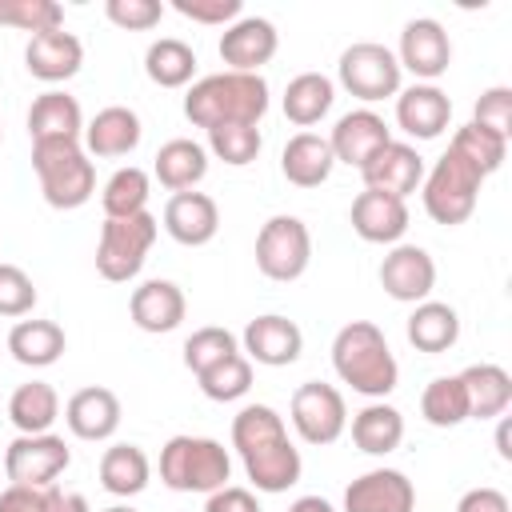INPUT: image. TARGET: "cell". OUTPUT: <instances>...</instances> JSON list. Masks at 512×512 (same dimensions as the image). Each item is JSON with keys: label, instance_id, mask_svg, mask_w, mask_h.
Masks as SVG:
<instances>
[{"label": "cell", "instance_id": "60d3db41", "mask_svg": "<svg viewBox=\"0 0 512 512\" xmlns=\"http://www.w3.org/2000/svg\"><path fill=\"white\" fill-rule=\"evenodd\" d=\"M208 148L216 160L232 164V168H244L260 156L264 148V136L256 124H220V128H208Z\"/></svg>", "mask_w": 512, "mask_h": 512}, {"label": "cell", "instance_id": "2e32d148", "mask_svg": "<svg viewBox=\"0 0 512 512\" xmlns=\"http://www.w3.org/2000/svg\"><path fill=\"white\" fill-rule=\"evenodd\" d=\"M364 188L368 192H384V196H396V200H408L420 180H424V156L412 148V144H400V140H388L364 168Z\"/></svg>", "mask_w": 512, "mask_h": 512}, {"label": "cell", "instance_id": "603a6c76", "mask_svg": "<svg viewBox=\"0 0 512 512\" xmlns=\"http://www.w3.org/2000/svg\"><path fill=\"white\" fill-rule=\"evenodd\" d=\"M140 136H144L140 116L124 104H108L84 124V152L100 160H120L140 148Z\"/></svg>", "mask_w": 512, "mask_h": 512}, {"label": "cell", "instance_id": "f35d334b", "mask_svg": "<svg viewBox=\"0 0 512 512\" xmlns=\"http://www.w3.org/2000/svg\"><path fill=\"white\" fill-rule=\"evenodd\" d=\"M196 384H200V392H204L208 400L232 404V400H240V396L252 388V360H248L244 352H232V356H224L220 364L204 368V372L196 376Z\"/></svg>", "mask_w": 512, "mask_h": 512}, {"label": "cell", "instance_id": "f6af8a7d", "mask_svg": "<svg viewBox=\"0 0 512 512\" xmlns=\"http://www.w3.org/2000/svg\"><path fill=\"white\" fill-rule=\"evenodd\" d=\"M472 124H480V128H488V132L508 140V132H512V88H504V84L484 88L476 108H472Z\"/></svg>", "mask_w": 512, "mask_h": 512}, {"label": "cell", "instance_id": "7bdbcfd3", "mask_svg": "<svg viewBox=\"0 0 512 512\" xmlns=\"http://www.w3.org/2000/svg\"><path fill=\"white\" fill-rule=\"evenodd\" d=\"M0 28L20 32H52L64 28V8L56 0H0Z\"/></svg>", "mask_w": 512, "mask_h": 512}, {"label": "cell", "instance_id": "816d5d0a", "mask_svg": "<svg viewBox=\"0 0 512 512\" xmlns=\"http://www.w3.org/2000/svg\"><path fill=\"white\" fill-rule=\"evenodd\" d=\"M0 512H40V492L36 488H20V484H8L0 492Z\"/></svg>", "mask_w": 512, "mask_h": 512}, {"label": "cell", "instance_id": "7a4b0ae2", "mask_svg": "<svg viewBox=\"0 0 512 512\" xmlns=\"http://www.w3.org/2000/svg\"><path fill=\"white\" fill-rule=\"evenodd\" d=\"M268 112V80L260 72H212L184 92V116L196 128L260 124Z\"/></svg>", "mask_w": 512, "mask_h": 512}, {"label": "cell", "instance_id": "f546056e", "mask_svg": "<svg viewBox=\"0 0 512 512\" xmlns=\"http://www.w3.org/2000/svg\"><path fill=\"white\" fill-rule=\"evenodd\" d=\"M460 384L468 396V420L504 416L512 404V376L500 364H468L460 372Z\"/></svg>", "mask_w": 512, "mask_h": 512}, {"label": "cell", "instance_id": "f1b7e54d", "mask_svg": "<svg viewBox=\"0 0 512 512\" xmlns=\"http://www.w3.org/2000/svg\"><path fill=\"white\" fill-rule=\"evenodd\" d=\"M404 332H408V344H412L416 352L436 356V352H448V348L460 340V316H456V308L444 304V300H420V304L412 308Z\"/></svg>", "mask_w": 512, "mask_h": 512}, {"label": "cell", "instance_id": "11a10c76", "mask_svg": "<svg viewBox=\"0 0 512 512\" xmlns=\"http://www.w3.org/2000/svg\"><path fill=\"white\" fill-rule=\"evenodd\" d=\"M104 512H136L132 504H112V508H104Z\"/></svg>", "mask_w": 512, "mask_h": 512}, {"label": "cell", "instance_id": "30bf717a", "mask_svg": "<svg viewBox=\"0 0 512 512\" xmlns=\"http://www.w3.org/2000/svg\"><path fill=\"white\" fill-rule=\"evenodd\" d=\"M288 416H292V428L304 444H336L348 428V404L340 396V388L324 384V380H304L296 392H292V404H288Z\"/></svg>", "mask_w": 512, "mask_h": 512}, {"label": "cell", "instance_id": "e575fe53", "mask_svg": "<svg viewBox=\"0 0 512 512\" xmlns=\"http://www.w3.org/2000/svg\"><path fill=\"white\" fill-rule=\"evenodd\" d=\"M60 416V396L44 380H28L8 396V420L20 428V436H40L56 424Z\"/></svg>", "mask_w": 512, "mask_h": 512}, {"label": "cell", "instance_id": "e0dca14e", "mask_svg": "<svg viewBox=\"0 0 512 512\" xmlns=\"http://www.w3.org/2000/svg\"><path fill=\"white\" fill-rule=\"evenodd\" d=\"M344 512H416V488L400 468H372L344 488Z\"/></svg>", "mask_w": 512, "mask_h": 512}, {"label": "cell", "instance_id": "6da1fadb", "mask_svg": "<svg viewBox=\"0 0 512 512\" xmlns=\"http://www.w3.org/2000/svg\"><path fill=\"white\" fill-rule=\"evenodd\" d=\"M232 448L240 452V464L256 492H288L304 472L300 448L288 440L284 416L272 404H244L232 416Z\"/></svg>", "mask_w": 512, "mask_h": 512}, {"label": "cell", "instance_id": "bcb514c9", "mask_svg": "<svg viewBox=\"0 0 512 512\" xmlns=\"http://www.w3.org/2000/svg\"><path fill=\"white\" fill-rule=\"evenodd\" d=\"M104 16L124 32H148L160 24L164 4L160 0H104Z\"/></svg>", "mask_w": 512, "mask_h": 512}, {"label": "cell", "instance_id": "83f0119b", "mask_svg": "<svg viewBox=\"0 0 512 512\" xmlns=\"http://www.w3.org/2000/svg\"><path fill=\"white\" fill-rule=\"evenodd\" d=\"M152 176L168 192H192L208 176V148L196 144V140H188V136H176V140L160 144L156 164H152Z\"/></svg>", "mask_w": 512, "mask_h": 512}, {"label": "cell", "instance_id": "277c9868", "mask_svg": "<svg viewBox=\"0 0 512 512\" xmlns=\"http://www.w3.org/2000/svg\"><path fill=\"white\" fill-rule=\"evenodd\" d=\"M32 168L40 180L44 200L56 212H72L92 200L96 192V168L80 140H36L32 144Z\"/></svg>", "mask_w": 512, "mask_h": 512}, {"label": "cell", "instance_id": "44dd1931", "mask_svg": "<svg viewBox=\"0 0 512 512\" xmlns=\"http://www.w3.org/2000/svg\"><path fill=\"white\" fill-rule=\"evenodd\" d=\"M84 64V44L64 32V28H52V32H36L28 36V48H24V68L44 80V84H60V80H72Z\"/></svg>", "mask_w": 512, "mask_h": 512}, {"label": "cell", "instance_id": "4dcf8cb0", "mask_svg": "<svg viewBox=\"0 0 512 512\" xmlns=\"http://www.w3.org/2000/svg\"><path fill=\"white\" fill-rule=\"evenodd\" d=\"M68 340L56 320H16L8 332V352L24 368H48L64 356Z\"/></svg>", "mask_w": 512, "mask_h": 512}, {"label": "cell", "instance_id": "3957f363", "mask_svg": "<svg viewBox=\"0 0 512 512\" xmlns=\"http://www.w3.org/2000/svg\"><path fill=\"white\" fill-rule=\"evenodd\" d=\"M332 368L352 392H360L368 400H384L400 384V364L388 348V336L372 320H352L336 332Z\"/></svg>", "mask_w": 512, "mask_h": 512}, {"label": "cell", "instance_id": "9c48e42d", "mask_svg": "<svg viewBox=\"0 0 512 512\" xmlns=\"http://www.w3.org/2000/svg\"><path fill=\"white\" fill-rule=\"evenodd\" d=\"M336 76L340 84L364 100V104H376V100H388L400 92V64H396V52L376 44V40H356L340 52V64H336Z\"/></svg>", "mask_w": 512, "mask_h": 512}, {"label": "cell", "instance_id": "7dc6e473", "mask_svg": "<svg viewBox=\"0 0 512 512\" xmlns=\"http://www.w3.org/2000/svg\"><path fill=\"white\" fill-rule=\"evenodd\" d=\"M172 8L192 24H232L240 20V0H172Z\"/></svg>", "mask_w": 512, "mask_h": 512}, {"label": "cell", "instance_id": "1f68e13d", "mask_svg": "<svg viewBox=\"0 0 512 512\" xmlns=\"http://www.w3.org/2000/svg\"><path fill=\"white\" fill-rule=\"evenodd\" d=\"M404 440V416L400 408L384 404V400H372L364 404L356 416H352V444L368 456H388L396 452Z\"/></svg>", "mask_w": 512, "mask_h": 512}, {"label": "cell", "instance_id": "7c38bea8", "mask_svg": "<svg viewBox=\"0 0 512 512\" xmlns=\"http://www.w3.org/2000/svg\"><path fill=\"white\" fill-rule=\"evenodd\" d=\"M396 64H400V72L408 68L420 84H432L436 76H444L448 64H452V40H448L444 24L432 20V16H416V20H408L404 32H400Z\"/></svg>", "mask_w": 512, "mask_h": 512}, {"label": "cell", "instance_id": "7402d4cb", "mask_svg": "<svg viewBox=\"0 0 512 512\" xmlns=\"http://www.w3.org/2000/svg\"><path fill=\"white\" fill-rule=\"evenodd\" d=\"M452 120V100L436 84H408L396 92V124L416 140H436Z\"/></svg>", "mask_w": 512, "mask_h": 512}, {"label": "cell", "instance_id": "ba28073f", "mask_svg": "<svg viewBox=\"0 0 512 512\" xmlns=\"http://www.w3.org/2000/svg\"><path fill=\"white\" fill-rule=\"evenodd\" d=\"M312 264V232L300 216H272L260 224L256 232V268L276 280V284H292L308 272Z\"/></svg>", "mask_w": 512, "mask_h": 512}, {"label": "cell", "instance_id": "52a82bcc", "mask_svg": "<svg viewBox=\"0 0 512 512\" xmlns=\"http://www.w3.org/2000/svg\"><path fill=\"white\" fill-rule=\"evenodd\" d=\"M156 216L152 212H136V216H104L100 224V244H96V272L112 284H128L140 276L148 248L156 244Z\"/></svg>", "mask_w": 512, "mask_h": 512}, {"label": "cell", "instance_id": "484cf974", "mask_svg": "<svg viewBox=\"0 0 512 512\" xmlns=\"http://www.w3.org/2000/svg\"><path fill=\"white\" fill-rule=\"evenodd\" d=\"M28 136H32V144L36 140H80L84 136L80 100L60 92V88L40 92L28 108Z\"/></svg>", "mask_w": 512, "mask_h": 512}, {"label": "cell", "instance_id": "f907efd6", "mask_svg": "<svg viewBox=\"0 0 512 512\" xmlns=\"http://www.w3.org/2000/svg\"><path fill=\"white\" fill-rule=\"evenodd\" d=\"M456 512H512V504L500 488H472L456 500Z\"/></svg>", "mask_w": 512, "mask_h": 512}, {"label": "cell", "instance_id": "4316f807", "mask_svg": "<svg viewBox=\"0 0 512 512\" xmlns=\"http://www.w3.org/2000/svg\"><path fill=\"white\" fill-rule=\"evenodd\" d=\"M336 168V156L328 148V136L320 132H296L280 152V172L296 188H320Z\"/></svg>", "mask_w": 512, "mask_h": 512}, {"label": "cell", "instance_id": "b9f144b4", "mask_svg": "<svg viewBox=\"0 0 512 512\" xmlns=\"http://www.w3.org/2000/svg\"><path fill=\"white\" fill-rule=\"evenodd\" d=\"M232 352H240V340H236L228 328L208 324V328H196V332L184 340V368H188L192 376H200L204 368L220 364V360L232 356Z\"/></svg>", "mask_w": 512, "mask_h": 512}, {"label": "cell", "instance_id": "d590c367", "mask_svg": "<svg viewBox=\"0 0 512 512\" xmlns=\"http://www.w3.org/2000/svg\"><path fill=\"white\" fill-rule=\"evenodd\" d=\"M144 72L160 88H184L196 76V52H192V44H184L176 36H160L144 52Z\"/></svg>", "mask_w": 512, "mask_h": 512}, {"label": "cell", "instance_id": "c3c4849f", "mask_svg": "<svg viewBox=\"0 0 512 512\" xmlns=\"http://www.w3.org/2000/svg\"><path fill=\"white\" fill-rule=\"evenodd\" d=\"M204 512H260V500L240 484H224V488L208 492Z\"/></svg>", "mask_w": 512, "mask_h": 512}, {"label": "cell", "instance_id": "d4e9b609", "mask_svg": "<svg viewBox=\"0 0 512 512\" xmlns=\"http://www.w3.org/2000/svg\"><path fill=\"white\" fill-rule=\"evenodd\" d=\"M128 312H132V324L140 332H172L180 328L184 312H188V300L180 292V284L172 280H144L140 288H132V300H128Z\"/></svg>", "mask_w": 512, "mask_h": 512}, {"label": "cell", "instance_id": "9a60e30c", "mask_svg": "<svg viewBox=\"0 0 512 512\" xmlns=\"http://www.w3.org/2000/svg\"><path fill=\"white\" fill-rule=\"evenodd\" d=\"M280 48V32L264 16H240L220 36V60L228 72H260Z\"/></svg>", "mask_w": 512, "mask_h": 512}, {"label": "cell", "instance_id": "ab89813d", "mask_svg": "<svg viewBox=\"0 0 512 512\" xmlns=\"http://www.w3.org/2000/svg\"><path fill=\"white\" fill-rule=\"evenodd\" d=\"M452 152H460L484 180L504 164V156H508V140L504 136H496V132H488V128H480V124H464V128H456V136H452V144H448Z\"/></svg>", "mask_w": 512, "mask_h": 512}, {"label": "cell", "instance_id": "db71d44e", "mask_svg": "<svg viewBox=\"0 0 512 512\" xmlns=\"http://www.w3.org/2000/svg\"><path fill=\"white\" fill-rule=\"evenodd\" d=\"M496 448H500V456H504V460H512V448H508V420L496 428Z\"/></svg>", "mask_w": 512, "mask_h": 512}, {"label": "cell", "instance_id": "d6a6232c", "mask_svg": "<svg viewBox=\"0 0 512 512\" xmlns=\"http://www.w3.org/2000/svg\"><path fill=\"white\" fill-rule=\"evenodd\" d=\"M332 100H336V84L324 72H300L284 88V116L296 128H312L332 112Z\"/></svg>", "mask_w": 512, "mask_h": 512}, {"label": "cell", "instance_id": "8992f818", "mask_svg": "<svg viewBox=\"0 0 512 512\" xmlns=\"http://www.w3.org/2000/svg\"><path fill=\"white\" fill-rule=\"evenodd\" d=\"M480 184L484 176L460 156V152H444L420 180V196H424V212L436 224H464L480 200Z\"/></svg>", "mask_w": 512, "mask_h": 512}, {"label": "cell", "instance_id": "d6986e66", "mask_svg": "<svg viewBox=\"0 0 512 512\" xmlns=\"http://www.w3.org/2000/svg\"><path fill=\"white\" fill-rule=\"evenodd\" d=\"M164 232L184 248H204L220 232V208L208 192H172L164 204Z\"/></svg>", "mask_w": 512, "mask_h": 512}, {"label": "cell", "instance_id": "5bb4252c", "mask_svg": "<svg viewBox=\"0 0 512 512\" xmlns=\"http://www.w3.org/2000/svg\"><path fill=\"white\" fill-rule=\"evenodd\" d=\"M248 360L264 364V368H284V364H296L300 352H304V332L296 320L280 316V312H264L256 320L244 324V336H240Z\"/></svg>", "mask_w": 512, "mask_h": 512}, {"label": "cell", "instance_id": "74e56055", "mask_svg": "<svg viewBox=\"0 0 512 512\" xmlns=\"http://www.w3.org/2000/svg\"><path fill=\"white\" fill-rule=\"evenodd\" d=\"M420 416L432 428H456L468 420V396L460 376H436L428 380V388L420 392Z\"/></svg>", "mask_w": 512, "mask_h": 512}, {"label": "cell", "instance_id": "836d02e7", "mask_svg": "<svg viewBox=\"0 0 512 512\" xmlns=\"http://www.w3.org/2000/svg\"><path fill=\"white\" fill-rule=\"evenodd\" d=\"M152 480L148 452L140 444H112L100 456V488L112 496H136Z\"/></svg>", "mask_w": 512, "mask_h": 512}, {"label": "cell", "instance_id": "4fadbf2b", "mask_svg": "<svg viewBox=\"0 0 512 512\" xmlns=\"http://www.w3.org/2000/svg\"><path fill=\"white\" fill-rule=\"evenodd\" d=\"M380 288L400 304H420L436 288V260L420 244H392L380 260Z\"/></svg>", "mask_w": 512, "mask_h": 512}, {"label": "cell", "instance_id": "8d00e7d4", "mask_svg": "<svg viewBox=\"0 0 512 512\" xmlns=\"http://www.w3.org/2000/svg\"><path fill=\"white\" fill-rule=\"evenodd\" d=\"M148 192H152V176L144 168H116L100 192V204H104V216L120 220V216H136V212H148Z\"/></svg>", "mask_w": 512, "mask_h": 512}, {"label": "cell", "instance_id": "8fae6325", "mask_svg": "<svg viewBox=\"0 0 512 512\" xmlns=\"http://www.w3.org/2000/svg\"><path fill=\"white\" fill-rule=\"evenodd\" d=\"M72 464V452L64 436L40 432V436H16L4 452V476L20 488H48L64 468Z\"/></svg>", "mask_w": 512, "mask_h": 512}, {"label": "cell", "instance_id": "681fc988", "mask_svg": "<svg viewBox=\"0 0 512 512\" xmlns=\"http://www.w3.org/2000/svg\"><path fill=\"white\" fill-rule=\"evenodd\" d=\"M40 512H92L88 508V496L84 492H72V488H40Z\"/></svg>", "mask_w": 512, "mask_h": 512}, {"label": "cell", "instance_id": "ffe728a7", "mask_svg": "<svg viewBox=\"0 0 512 512\" xmlns=\"http://www.w3.org/2000/svg\"><path fill=\"white\" fill-rule=\"evenodd\" d=\"M64 420L72 428L76 440H112L116 428H120V396L112 388H100V384H88L80 392L68 396L64 404Z\"/></svg>", "mask_w": 512, "mask_h": 512}, {"label": "cell", "instance_id": "5b68a950", "mask_svg": "<svg viewBox=\"0 0 512 512\" xmlns=\"http://www.w3.org/2000/svg\"><path fill=\"white\" fill-rule=\"evenodd\" d=\"M160 480L172 492H216L232 480V456L212 436H172L160 448Z\"/></svg>", "mask_w": 512, "mask_h": 512}, {"label": "cell", "instance_id": "ee69618b", "mask_svg": "<svg viewBox=\"0 0 512 512\" xmlns=\"http://www.w3.org/2000/svg\"><path fill=\"white\" fill-rule=\"evenodd\" d=\"M36 308V284L24 268L0 264V316H28Z\"/></svg>", "mask_w": 512, "mask_h": 512}, {"label": "cell", "instance_id": "ac0fdd59", "mask_svg": "<svg viewBox=\"0 0 512 512\" xmlns=\"http://www.w3.org/2000/svg\"><path fill=\"white\" fill-rule=\"evenodd\" d=\"M392 140L384 116H376L372 108H352L336 120L332 136H328V148L340 164H352V168H364L384 144Z\"/></svg>", "mask_w": 512, "mask_h": 512}, {"label": "cell", "instance_id": "f5cc1de1", "mask_svg": "<svg viewBox=\"0 0 512 512\" xmlns=\"http://www.w3.org/2000/svg\"><path fill=\"white\" fill-rule=\"evenodd\" d=\"M288 512H336V508L324 496H300V500L288 504Z\"/></svg>", "mask_w": 512, "mask_h": 512}, {"label": "cell", "instance_id": "cb8c5ba5", "mask_svg": "<svg viewBox=\"0 0 512 512\" xmlns=\"http://www.w3.org/2000/svg\"><path fill=\"white\" fill-rule=\"evenodd\" d=\"M352 232L368 244H400L408 232V204L364 188L352 200Z\"/></svg>", "mask_w": 512, "mask_h": 512}]
</instances>
